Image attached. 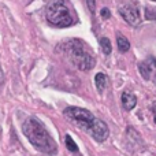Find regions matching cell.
<instances>
[{"label": "cell", "instance_id": "obj_12", "mask_svg": "<svg viewBox=\"0 0 156 156\" xmlns=\"http://www.w3.org/2000/svg\"><path fill=\"white\" fill-rule=\"evenodd\" d=\"M86 4H88V8L92 14H94V10H96V0H86Z\"/></svg>", "mask_w": 156, "mask_h": 156}, {"label": "cell", "instance_id": "obj_8", "mask_svg": "<svg viewBox=\"0 0 156 156\" xmlns=\"http://www.w3.org/2000/svg\"><path fill=\"white\" fill-rule=\"evenodd\" d=\"M107 82H108V77L105 76L104 73H97L96 77H94V83H96V88L100 93H103L107 86Z\"/></svg>", "mask_w": 156, "mask_h": 156}, {"label": "cell", "instance_id": "obj_7", "mask_svg": "<svg viewBox=\"0 0 156 156\" xmlns=\"http://www.w3.org/2000/svg\"><path fill=\"white\" fill-rule=\"evenodd\" d=\"M121 100H122V105H123V108L126 111L133 110L136 107V104H137V96L130 90H125L122 93Z\"/></svg>", "mask_w": 156, "mask_h": 156}, {"label": "cell", "instance_id": "obj_13", "mask_svg": "<svg viewBox=\"0 0 156 156\" xmlns=\"http://www.w3.org/2000/svg\"><path fill=\"white\" fill-rule=\"evenodd\" d=\"M100 14H101V16H103L104 19H108V18L111 16V12H110V10H108V8H103Z\"/></svg>", "mask_w": 156, "mask_h": 156}, {"label": "cell", "instance_id": "obj_4", "mask_svg": "<svg viewBox=\"0 0 156 156\" xmlns=\"http://www.w3.org/2000/svg\"><path fill=\"white\" fill-rule=\"evenodd\" d=\"M67 0H51L47 5L45 16L49 23L58 27H67L71 26L74 18L67 7Z\"/></svg>", "mask_w": 156, "mask_h": 156}, {"label": "cell", "instance_id": "obj_6", "mask_svg": "<svg viewBox=\"0 0 156 156\" xmlns=\"http://www.w3.org/2000/svg\"><path fill=\"white\" fill-rule=\"evenodd\" d=\"M156 69V59L155 58H148L144 62H141L138 65V70H140V74L144 80H151V76L154 73V70Z\"/></svg>", "mask_w": 156, "mask_h": 156}, {"label": "cell", "instance_id": "obj_10", "mask_svg": "<svg viewBox=\"0 0 156 156\" xmlns=\"http://www.w3.org/2000/svg\"><path fill=\"white\" fill-rule=\"evenodd\" d=\"M100 45H101V49L105 55H110L112 48H111V41L108 40L107 37H101L100 38Z\"/></svg>", "mask_w": 156, "mask_h": 156}, {"label": "cell", "instance_id": "obj_14", "mask_svg": "<svg viewBox=\"0 0 156 156\" xmlns=\"http://www.w3.org/2000/svg\"><path fill=\"white\" fill-rule=\"evenodd\" d=\"M4 81V74H3V70H2V66H0V83Z\"/></svg>", "mask_w": 156, "mask_h": 156}, {"label": "cell", "instance_id": "obj_16", "mask_svg": "<svg viewBox=\"0 0 156 156\" xmlns=\"http://www.w3.org/2000/svg\"><path fill=\"white\" fill-rule=\"evenodd\" d=\"M152 2H156V0H152Z\"/></svg>", "mask_w": 156, "mask_h": 156}, {"label": "cell", "instance_id": "obj_1", "mask_svg": "<svg viewBox=\"0 0 156 156\" xmlns=\"http://www.w3.org/2000/svg\"><path fill=\"white\" fill-rule=\"evenodd\" d=\"M63 114L71 123L76 125L78 129L90 134L97 143H103V141H105L108 138V134H110L108 126L101 119H97L86 108L67 107Z\"/></svg>", "mask_w": 156, "mask_h": 156}, {"label": "cell", "instance_id": "obj_9", "mask_svg": "<svg viewBox=\"0 0 156 156\" xmlns=\"http://www.w3.org/2000/svg\"><path fill=\"white\" fill-rule=\"evenodd\" d=\"M116 44H118V49L121 52H127L130 49V43L125 36L118 34L116 36Z\"/></svg>", "mask_w": 156, "mask_h": 156}, {"label": "cell", "instance_id": "obj_5", "mask_svg": "<svg viewBox=\"0 0 156 156\" xmlns=\"http://www.w3.org/2000/svg\"><path fill=\"white\" fill-rule=\"evenodd\" d=\"M121 16L132 26H140L141 25V15L137 5L134 4H122L118 7Z\"/></svg>", "mask_w": 156, "mask_h": 156}, {"label": "cell", "instance_id": "obj_2", "mask_svg": "<svg viewBox=\"0 0 156 156\" xmlns=\"http://www.w3.org/2000/svg\"><path fill=\"white\" fill-rule=\"evenodd\" d=\"M22 130H23V134L26 136V138L36 149L47 155L56 154V143L52 138V136L49 134V132L45 129V126L41 123L40 119H37L36 116H29L23 122Z\"/></svg>", "mask_w": 156, "mask_h": 156}, {"label": "cell", "instance_id": "obj_15", "mask_svg": "<svg viewBox=\"0 0 156 156\" xmlns=\"http://www.w3.org/2000/svg\"><path fill=\"white\" fill-rule=\"evenodd\" d=\"M154 121L156 122V112H155V116H154Z\"/></svg>", "mask_w": 156, "mask_h": 156}, {"label": "cell", "instance_id": "obj_3", "mask_svg": "<svg viewBox=\"0 0 156 156\" xmlns=\"http://www.w3.org/2000/svg\"><path fill=\"white\" fill-rule=\"evenodd\" d=\"M63 48L66 49L67 58L70 59V62L81 71H89L94 67V56L86 49L85 44L81 40L77 38H71L66 43V45H63Z\"/></svg>", "mask_w": 156, "mask_h": 156}, {"label": "cell", "instance_id": "obj_11", "mask_svg": "<svg viewBox=\"0 0 156 156\" xmlns=\"http://www.w3.org/2000/svg\"><path fill=\"white\" fill-rule=\"evenodd\" d=\"M66 147H67V149L70 152H78V145L76 143H74V140L73 138H71V136H66Z\"/></svg>", "mask_w": 156, "mask_h": 156}]
</instances>
